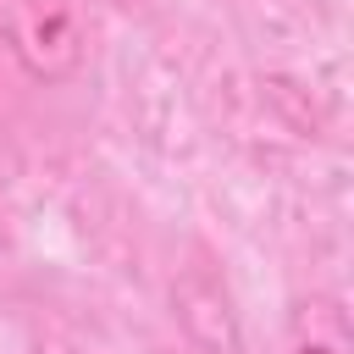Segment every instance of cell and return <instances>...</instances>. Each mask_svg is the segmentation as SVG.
I'll return each mask as SVG.
<instances>
[{
	"label": "cell",
	"mask_w": 354,
	"mask_h": 354,
	"mask_svg": "<svg viewBox=\"0 0 354 354\" xmlns=\"http://www.w3.org/2000/svg\"><path fill=\"white\" fill-rule=\"evenodd\" d=\"M171 321L194 354H249L232 282L205 249L188 266H177V277H171Z\"/></svg>",
	"instance_id": "7a4b0ae2"
},
{
	"label": "cell",
	"mask_w": 354,
	"mask_h": 354,
	"mask_svg": "<svg viewBox=\"0 0 354 354\" xmlns=\"http://www.w3.org/2000/svg\"><path fill=\"white\" fill-rule=\"evenodd\" d=\"M288 354H348V310L337 293H299L288 304Z\"/></svg>",
	"instance_id": "3957f363"
},
{
	"label": "cell",
	"mask_w": 354,
	"mask_h": 354,
	"mask_svg": "<svg viewBox=\"0 0 354 354\" xmlns=\"http://www.w3.org/2000/svg\"><path fill=\"white\" fill-rule=\"evenodd\" d=\"M0 39L17 55V66L44 88L72 83L88 61V39L77 17L55 0H0Z\"/></svg>",
	"instance_id": "6da1fadb"
}]
</instances>
